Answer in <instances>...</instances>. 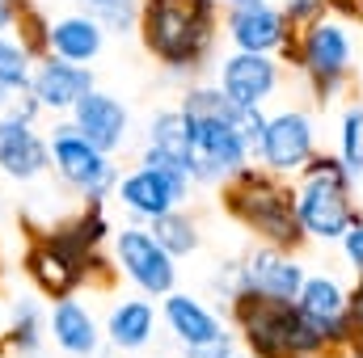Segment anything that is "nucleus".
Segmentation results:
<instances>
[{"label":"nucleus","instance_id":"24","mask_svg":"<svg viewBox=\"0 0 363 358\" xmlns=\"http://www.w3.org/2000/svg\"><path fill=\"white\" fill-rule=\"evenodd\" d=\"M148 232L174 253V258H186V253H194L199 249V228H194V219L190 215H182L178 211H165V215H157V219H148Z\"/></svg>","mask_w":363,"mask_h":358},{"label":"nucleus","instance_id":"3","mask_svg":"<svg viewBox=\"0 0 363 358\" xmlns=\"http://www.w3.org/2000/svg\"><path fill=\"white\" fill-rule=\"evenodd\" d=\"M233 321L245 337V346L258 358H313L325 346L321 329L296 308V299H267L254 291L233 295Z\"/></svg>","mask_w":363,"mask_h":358},{"label":"nucleus","instance_id":"11","mask_svg":"<svg viewBox=\"0 0 363 358\" xmlns=\"http://www.w3.org/2000/svg\"><path fill=\"white\" fill-rule=\"evenodd\" d=\"M228 38L237 51H283L287 47V13H279L271 0H228L224 4Z\"/></svg>","mask_w":363,"mask_h":358},{"label":"nucleus","instance_id":"33","mask_svg":"<svg viewBox=\"0 0 363 358\" xmlns=\"http://www.w3.org/2000/svg\"><path fill=\"white\" fill-rule=\"evenodd\" d=\"M17 4H21V0H0V34H13V21H17Z\"/></svg>","mask_w":363,"mask_h":358},{"label":"nucleus","instance_id":"18","mask_svg":"<svg viewBox=\"0 0 363 358\" xmlns=\"http://www.w3.org/2000/svg\"><path fill=\"white\" fill-rule=\"evenodd\" d=\"M296 308L321 329L325 346H347L351 342V325H347V295L334 278H304L300 282V295H296Z\"/></svg>","mask_w":363,"mask_h":358},{"label":"nucleus","instance_id":"1","mask_svg":"<svg viewBox=\"0 0 363 358\" xmlns=\"http://www.w3.org/2000/svg\"><path fill=\"white\" fill-rule=\"evenodd\" d=\"M110 232L114 228L106 219V202H85L72 219H55L51 228L30 232L21 270L43 299H68L85 287H106L114 266L101 258V245Z\"/></svg>","mask_w":363,"mask_h":358},{"label":"nucleus","instance_id":"26","mask_svg":"<svg viewBox=\"0 0 363 358\" xmlns=\"http://www.w3.org/2000/svg\"><path fill=\"white\" fill-rule=\"evenodd\" d=\"M34 55L17 42V34H0V89H30Z\"/></svg>","mask_w":363,"mask_h":358},{"label":"nucleus","instance_id":"2","mask_svg":"<svg viewBox=\"0 0 363 358\" xmlns=\"http://www.w3.org/2000/svg\"><path fill=\"white\" fill-rule=\"evenodd\" d=\"M216 0H140L144 51L169 72H194L216 38Z\"/></svg>","mask_w":363,"mask_h":358},{"label":"nucleus","instance_id":"20","mask_svg":"<svg viewBox=\"0 0 363 358\" xmlns=\"http://www.w3.org/2000/svg\"><path fill=\"white\" fill-rule=\"evenodd\" d=\"M161 316H165L169 333L178 337L186 350H194V346H211V342L228 337V333H224V321H220L207 304H199L194 295H186V291H169V295H165Z\"/></svg>","mask_w":363,"mask_h":358},{"label":"nucleus","instance_id":"13","mask_svg":"<svg viewBox=\"0 0 363 358\" xmlns=\"http://www.w3.org/2000/svg\"><path fill=\"white\" fill-rule=\"evenodd\" d=\"M89 89H97L89 64H72V59H60V55H43L34 59V72H30V93L38 97V105L47 114H72V105L85 97Z\"/></svg>","mask_w":363,"mask_h":358},{"label":"nucleus","instance_id":"6","mask_svg":"<svg viewBox=\"0 0 363 358\" xmlns=\"http://www.w3.org/2000/svg\"><path fill=\"white\" fill-rule=\"evenodd\" d=\"M47 148H51V173L60 178L64 190H72L81 202H106L114 194V181H118L114 156L101 152V148H93L72 122H60L47 135Z\"/></svg>","mask_w":363,"mask_h":358},{"label":"nucleus","instance_id":"29","mask_svg":"<svg viewBox=\"0 0 363 358\" xmlns=\"http://www.w3.org/2000/svg\"><path fill=\"white\" fill-rule=\"evenodd\" d=\"M325 4L330 0H283V13H287V21H313Z\"/></svg>","mask_w":363,"mask_h":358},{"label":"nucleus","instance_id":"19","mask_svg":"<svg viewBox=\"0 0 363 358\" xmlns=\"http://www.w3.org/2000/svg\"><path fill=\"white\" fill-rule=\"evenodd\" d=\"M144 165H157V169H169V173L190 178V169H194V148H190L186 114H182L178 105H174V110H161V114L148 122Z\"/></svg>","mask_w":363,"mask_h":358},{"label":"nucleus","instance_id":"35","mask_svg":"<svg viewBox=\"0 0 363 358\" xmlns=\"http://www.w3.org/2000/svg\"><path fill=\"white\" fill-rule=\"evenodd\" d=\"M228 358H241V354H228Z\"/></svg>","mask_w":363,"mask_h":358},{"label":"nucleus","instance_id":"9","mask_svg":"<svg viewBox=\"0 0 363 358\" xmlns=\"http://www.w3.org/2000/svg\"><path fill=\"white\" fill-rule=\"evenodd\" d=\"M47 173H51V148H47V135L38 131V122L4 114L0 118V178L30 185Z\"/></svg>","mask_w":363,"mask_h":358},{"label":"nucleus","instance_id":"32","mask_svg":"<svg viewBox=\"0 0 363 358\" xmlns=\"http://www.w3.org/2000/svg\"><path fill=\"white\" fill-rule=\"evenodd\" d=\"M228 354H233V337H220V342H211V346L186 350V358H228Z\"/></svg>","mask_w":363,"mask_h":358},{"label":"nucleus","instance_id":"7","mask_svg":"<svg viewBox=\"0 0 363 358\" xmlns=\"http://www.w3.org/2000/svg\"><path fill=\"white\" fill-rule=\"evenodd\" d=\"M114 245V270L148 299H165L178 282V258L148 232V224H123L110 232Z\"/></svg>","mask_w":363,"mask_h":358},{"label":"nucleus","instance_id":"10","mask_svg":"<svg viewBox=\"0 0 363 358\" xmlns=\"http://www.w3.org/2000/svg\"><path fill=\"white\" fill-rule=\"evenodd\" d=\"M351 64V38L338 21H325V17H313L304 38H300V68L313 76L317 93H334V85L342 81Z\"/></svg>","mask_w":363,"mask_h":358},{"label":"nucleus","instance_id":"28","mask_svg":"<svg viewBox=\"0 0 363 358\" xmlns=\"http://www.w3.org/2000/svg\"><path fill=\"white\" fill-rule=\"evenodd\" d=\"M342 165L363 173V105H351L342 118Z\"/></svg>","mask_w":363,"mask_h":358},{"label":"nucleus","instance_id":"4","mask_svg":"<svg viewBox=\"0 0 363 358\" xmlns=\"http://www.w3.org/2000/svg\"><path fill=\"white\" fill-rule=\"evenodd\" d=\"M224 207L233 219H241L254 236H262L274 249H296L304 241L300 215H296V194L274 181L267 169H237L224 185Z\"/></svg>","mask_w":363,"mask_h":358},{"label":"nucleus","instance_id":"23","mask_svg":"<svg viewBox=\"0 0 363 358\" xmlns=\"http://www.w3.org/2000/svg\"><path fill=\"white\" fill-rule=\"evenodd\" d=\"M152 333H157V308L148 299H118L101 329V337L114 350H144L152 342Z\"/></svg>","mask_w":363,"mask_h":358},{"label":"nucleus","instance_id":"27","mask_svg":"<svg viewBox=\"0 0 363 358\" xmlns=\"http://www.w3.org/2000/svg\"><path fill=\"white\" fill-rule=\"evenodd\" d=\"M81 13H89L106 34H127L135 30L140 0H81Z\"/></svg>","mask_w":363,"mask_h":358},{"label":"nucleus","instance_id":"15","mask_svg":"<svg viewBox=\"0 0 363 358\" xmlns=\"http://www.w3.org/2000/svg\"><path fill=\"white\" fill-rule=\"evenodd\" d=\"M300 282H304V270L296 258H287L283 249H258L245 266H237V282H233V295L237 291H254V295H267V299H296L300 295Z\"/></svg>","mask_w":363,"mask_h":358},{"label":"nucleus","instance_id":"12","mask_svg":"<svg viewBox=\"0 0 363 358\" xmlns=\"http://www.w3.org/2000/svg\"><path fill=\"white\" fill-rule=\"evenodd\" d=\"M258 156H262L267 173H274V178L279 173H300L313 161V122H308V114L283 110V114L267 118Z\"/></svg>","mask_w":363,"mask_h":358},{"label":"nucleus","instance_id":"25","mask_svg":"<svg viewBox=\"0 0 363 358\" xmlns=\"http://www.w3.org/2000/svg\"><path fill=\"white\" fill-rule=\"evenodd\" d=\"M47 30H51V17L43 13V4H38V0H21V4H17V21H13V34H17V42H21L34 59L47 55Z\"/></svg>","mask_w":363,"mask_h":358},{"label":"nucleus","instance_id":"5","mask_svg":"<svg viewBox=\"0 0 363 358\" xmlns=\"http://www.w3.org/2000/svg\"><path fill=\"white\" fill-rule=\"evenodd\" d=\"M304 181L296 190V215L304 236L317 241H342V232L355 224L351 207V169L334 156H313L304 169Z\"/></svg>","mask_w":363,"mask_h":358},{"label":"nucleus","instance_id":"14","mask_svg":"<svg viewBox=\"0 0 363 358\" xmlns=\"http://www.w3.org/2000/svg\"><path fill=\"white\" fill-rule=\"evenodd\" d=\"M68 122L89 139L93 148L101 152H123L127 139H131V110L114 97V93H101V89H89L68 114Z\"/></svg>","mask_w":363,"mask_h":358},{"label":"nucleus","instance_id":"21","mask_svg":"<svg viewBox=\"0 0 363 358\" xmlns=\"http://www.w3.org/2000/svg\"><path fill=\"white\" fill-rule=\"evenodd\" d=\"M101 51H106V30L93 21L89 13L77 8V13L51 17V30H47V55L72 59V64H93Z\"/></svg>","mask_w":363,"mask_h":358},{"label":"nucleus","instance_id":"22","mask_svg":"<svg viewBox=\"0 0 363 358\" xmlns=\"http://www.w3.org/2000/svg\"><path fill=\"white\" fill-rule=\"evenodd\" d=\"M43 295H17L9 304V325L0 337V350L13 358H38L47 346V308L38 304Z\"/></svg>","mask_w":363,"mask_h":358},{"label":"nucleus","instance_id":"17","mask_svg":"<svg viewBox=\"0 0 363 358\" xmlns=\"http://www.w3.org/2000/svg\"><path fill=\"white\" fill-rule=\"evenodd\" d=\"M279 89V64L262 51H233L220 64V93L237 105H262Z\"/></svg>","mask_w":363,"mask_h":358},{"label":"nucleus","instance_id":"31","mask_svg":"<svg viewBox=\"0 0 363 358\" xmlns=\"http://www.w3.org/2000/svg\"><path fill=\"white\" fill-rule=\"evenodd\" d=\"M347 325H351V342L363 346V282H359V291L347 299Z\"/></svg>","mask_w":363,"mask_h":358},{"label":"nucleus","instance_id":"16","mask_svg":"<svg viewBox=\"0 0 363 358\" xmlns=\"http://www.w3.org/2000/svg\"><path fill=\"white\" fill-rule=\"evenodd\" d=\"M47 342L68 358H97V350H101V325H97V316L77 295L51 299V308H47Z\"/></svg>","mask_w":363,"mask_h":358},{"label":"nucleus","instance_id":"8","mask_svg":"<svg viewBox=\"0 0 363 358\" xmlns=\"http://www.w3.org/2000/svg\"><path fill=\"white\" fill-rule=\"evenodd\" d=\"M190 185L194 181L182 178V173H169V169H157V165L140 161L131 173H118L110 198L131 215V224H148V219H157L165 211H178L190 198Z\"/></svg>","mask_w":363,"mask_h":358},{"label":"nucleus","instance_id":"30","mask_svg":"<svg viewBox=\"0 0 363 358\" xmlns=\"http://www.w3.org/2000/svg\"><path fill=\"white\" fill-rule=\"evenodd\" d=\"M342 249H347V258H351V266L363 274V224L355 219L347 232H342Z\"/></svg>","mask_w":363,"mask_h":358},{"label":"nucleus","instance_id":"34","mask_svg":"<svg viewBox=\"0 0 363 358\" xmlns=\"http://www.w3.org/2000/svg\"><path fill=\"white\" fill-rule=\"evenodd\" d=\"M351 358H363V346H355V350H351Z\"/></svg>","mask_w":363,"mask_h":358}]
</instances>
